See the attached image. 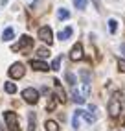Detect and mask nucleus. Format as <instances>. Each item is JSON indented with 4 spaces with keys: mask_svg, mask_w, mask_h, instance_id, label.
Masks as SVG:
<instances>
[{
    "mask_svg": "<svg viewBox=\"0 0 125 131\" xmlns=\"http://www.w3.org/2000/svg\"><path fill=\"white\" fill-rule=\"evenodd\" d=\"M4 118H6V124L11 131H20V126H19V116L15 115L13 111H7L4 113Z\"/></svg>",
    "mask_w": 125,
    "mask_h": 131,
    "instance_id": "f257e3e1",
    "label": "nucleus"
},
{
    "mask_svg": "<svg viewBox=\"0 0 125 131\" xmlns=\"http://www.w3.org/2000/svg\"><path fill=\"white\" fill-rule=\"evenodd\" d=\"M31 46H33V39H31L30 35H22L20 41L15 42V45L11 46V50H13V52H20V50H28V48H31Z\"/></svg>",
    "mask_w": 125,
    "mask_h": 131,
    "instance_id": "f03ea898",
    "label": "nucleus"
},
{
    "mask_svg": "<svg viewBox=\"0 0 125 131\" xmlns=\"http://www.w3.org/2000/svg\"><path fill=\"white\" fill-rule=\"evenodd\" d=\"M121 111V103H120V94H114L110 102H109V115L110 116H118Z\"/></svg>",
    "mask_w": 125,
    "mask_h": 131,
    "instance_id": "7ed1b4c3",
    "label": "nucleus"
},
{
    "mask_svg": "<svg viewBox=\"0 0 125 131\" xmlns=\"http://www.w3.org/2000/svg\"><path fill=\"white\" fill-rule=\"evenodd\" d=\"M96 111H97L96 105H88V111H81V116L85 118L86 124H94V122H96V118H97Z\"/></svg>",
    "mask_w": 125,
    "mask_h": 131,
    "instance_id": "20e7f679",
    "label": "nucleus"
},
{
    "mask_svg": "<svg viewBox=\"0 0 125 131\" xmlns=\"http://www.w3.org/2000/svg\"><path fill=\"white\" fill-rule=\"evenodd\" d=\"M22 98L28 102V103H37L39 102V92L30 87V89H24L22 91Z\"/></svg>",
    "mask_w": 125,
    "mask_h": 131,
    "instance_id": "39448f33",
    "label": "nucleus"
},
{
    "mask_svg": "<svg viewBox=\"0 0 125 131\" xmlns=\"http://www.w3.org/2000/svg\"><path fill=\"white\" fill-rule=\"evenodd\" d=\"M39 39H41V41H44L46 45H52V42H53L52 30L48 28V26H42V28H39Z\"/></svg>",
    "mask_w": 125,
    "mask_h": 131,
    "instance_id": "423d86ee",
    "label": "nucleus"
},
{
    "mask_svg": "<svg viewBox=\"0 0 125 131\" xmlns=\"http://www.w3.org/2000/svg\"><path fill=\"white\" fill-rule=\"evenodd\" d=\"M24 72H26V68H24V65H22V63H13V65H11V68H9V76H11V78H15V80L22 78V76H24Z\"/></svg>",
    "mask_w": 125,
    "mask_h": 131,
    "instance_id": "0eeeda50",
    "label": "nucleus"
},
{
    "mask_svg": "<svg viewBox=\"0 0 125 131\" xmlns=\"http://www.w3.org/2000/svg\"><path fill=\"white\" fill-rule=\"evenodd\" d=\"M70 59L72 61H79V59H83V46H81V42H76L72 52H70Z\"/></svg>",
    "mask_w": 125,
    "mask_h": 131,
    "instance_id": "6e6552de",
    "label": "nucleus"
},
{
    "mask_svg": "<svg viewBox=\"0 0 125 131\" xmlns=\"http://www.w3.org/2000/svg\"><path fill=\"white\" fill-rule=\"evenodd\" d=\"M53 87H55V94H57V100H59L61 103H65V102H66V92L62 91L61 83H59L57 80H53Z\"/></svg>",
    "mask_w": 125,
    "mask_h": 131,
    "instance_id": "1a4fd4ad",
    "label": "nucleus"
},
{
    "mask_svg": "<svg viewBox=\"0 0 125 131\" xmlns=\"http://www.w3.org/2000/svg\"><path fill=\"white\" fill-rule=\"evenodd\" d=\"M30 65H31V68H35V70H41V72L50 70V67H48L46 63H42V61H35V59H31V61H30Z\"/></svg>",
    "mask_w": 125,
    "mask_h": 131,
    "instance_id": "9d476101",
    "label": "nucleus"
},
{
    "mask_svg": "<svg viewBox=\"0 0 125 131\" xmlns=\"http://www.w3.org/2000/svg\"><path fill=\"white\" fill-rule=\"evenodd\" d=\"M79 120H81V109L74 111V116H72V127L74 129H79Z\"/></svg>",
    "mask_w": 125,
    "mask_h": 131,
    "instance_id": "9b49d317",
    "label": "nucleus"
},
{
    "mask_svg": "<svg viewBox=\"0 0 125 131\" xmlns=\"http://www.w3.org/2000/svg\"><path fill=\"white\" fill-rule=\"evenodd\" d=\"M72 98H74V102H76V103H85V100H86L85 96H83L81 92H77L76 89L72 91Z\"/></svg>",
    "mask_w": 125,
    "mask_h": 131,
    "instance_id": "f8f14e48",
    "label": "nucleus"
},
{
    "mask_svg": "<svg viewBox=\"0 0 125 131\" xmlns=\"http://www.w3.org/2000/svg\"><path fill=\"white\" fill-rule=\"evenodd\" d=\"M70 35H72V28H65L62 31H59V35H57V37H59L61 41H66Z\"/></svg>",
    "mask_w": 125,
    "mask_h": 131,
    "instance_id": "ddd939ff",
    "label": "nucleus"
},
{
    "mask_svg": "<svg viewBox=\"0 0 125 131\" xmlns=\"http://www.w3.org/2000/svg\"><path fill=\"white\" fill-rule=\"evenodd\" d=\"M28 122H30L28 129H30V131H35V122H37V116H35V113H30V115H28Z\"/></svg>",
    "mask_w": 125,
    "mask_h": 131,
    "instance_id": "4468645a",
    "label": "nucleus"
},
{
    "mask_svg": "<svg viewBox=\"0 0 125 131\" xmlns=\"http://www.w3.org/2000/svg\"><path fill=\"white\" fill-rule=\"evenodd\" d=\"M13 35H15L13 28H6V30H4V33H2V39H4V41H11V39H13Z\"/></svg>",
    "mask_w": 125,
    "mask_h": 131,
    "instance_id": "2eb2a0df",
    "label": "nucleus"
},
{
    "mask_svg": "<svg viewBox=\"0 0 125 131\" xmlns=\"http://www.w3.org/2000/svg\"><path fill=\"white\" fill-rule=\"evenodd\" d=\"M44 126H46V131H59V126L53 120H46V124H44Z\"/></svg>",
    "mask_w": 125,
    "mask_h": 131,
    "instance_id": "dca6fc26",
    "label": "nucleus"
},
{
    "mask_svg": "<svg viewBox=\"0 0 125 131\" xmlns=\"http://www.w3.org/2000/svg\"><path fill=\"white\" fill-rule=\"evenodd\" d=\"M6 92H9V94L17 92V85H15V83H11V81H7V83H6Z\"/></svg>",
    "mask_w": 125,
    "mask_h": 131,
    "instance_id": "f3484780",
    "label": "nucleus"
},
{
    "mask_svg": "<svg viewBox=\"0 0 125 131\" xmlns=\"http://www.w3.org/2000/svg\"><path fill=\"white\" fill-rule=\"evenodd\" d=\"M109 30H110V33H114L116 30H118V20H116V19L109 20Z\"/></svg>",
    "mask_w": 125,
    "mask_h": 131,
    "instance_id": "a211bd4d",
    "label": "nucleus"
},
{
    "mask_svg": "<svg viewBox=\"0 0 125 131\" xmlns=\"http://www.w3.org/2000/svg\"><path fill=\"white\" fill-rule=\"evenodd\" d=\"M57 17H59L61 20H65V19H68V17H70V11H66V9H59V11H57Z\"/></svg>",
    "mask_w": 125,
    "mask_h": 131,
    "instance_id": "6ab92c4d",
    "label": "nucleus"
},
{
    "mask_svg": "<svg viewBox=\"0 0 125 131\" xmlns=\"http://www.w3.org/2000/svg\"><path fill=\"white\" fill-rule=\"evenodd\" d=\"M74 4H76L77 9H85L86 7V0H74Z\"/></svg>",
    "mask_w": 125,
    "mask_h": 131,
    "instance_id": "aec40b11",
    "label": "nucleus"
},
{
    "mask_svg": "<svg viewBox=\"0 0 125 131\" xmlns=\"http://www.w3.org/2000/svg\"><path fill=\"white\" fill-rule=\"evenodd\" d=\"M59 67H61V56L53 59V63H52V70H59Z\"/></svg>",
    "mask_w": 125,
    "mask_h": 131,
    "instance_id": "412c9836",
    "label": "nucleus"
},
{
    "mask_svg": "<svg viewBox=\"0 0 125 131\" xmlns=\"http://www.w3.org/2000/svg\"><path fill=\"white\" fill-rule=\"evenodd\" d=\"M66 81H68L70 85L74 87V85H76V76H74L72 72H66Z\"/></svg>",
    "mask_w": 125,
    "mask_h": 131,
    "instance_id": "4be33fe9",
    "label": "nucleus"
},
{
    "mask_svg": "<svg viewBox=\"0 0 125 131\" xmlns=\"http://www.w3.org/2000/svg\"><path fill=\"white\" fill-rule=\"evenodd\" d=\"M37 56H39V57H48L50 52H48L46 48H39V50H37Z\"/></svg>",
    "mask_w": 125,
    "mask_h": 131,
    "instance_id": "5701e85b",
    "label": "nucleus"
},
{
    "mask_svg": "<svg viewBox=\"0 0 125 131\" xmlns=\"http://www.w3.org/2000/svg\"><path fill=\"white\" fill-rule=\"evenodd\" d=\"M46 109H48V111H53V109H55V98H52V100L48 102V105H46Z\"/></svg>",
    "mask_w": 125,
    "mask_h": 131,
    "instance_id": "b1692460",
    "label": "nucleus"
},
{
    "mask_svg": "<svg viewBox=\"0 0 125 131\" xmlns=\"http://www.w3.org/2000/svg\"><path fill=\"white\" fill-rule=\"evenodd\" d=\"M118 67L121 72H125V59H118Z\"/></svg>",
    "mask_w": 125,
    "mask_h": 131,
    "instance_id": "393cba45",
    "label": "nucleus"
},
{
    "mask_svg": "<svg viewBox=\"0 0 125 131\" xmlns=\"http://www.w3.org/2000/svg\"><path fill=\"white\" fill-rule=\"evenodd\" d=\"M121 50H123V52H125V45H123V46H121Z\"/></svg>",
    "mask_w": 125,
    "mask_h": 131,
    "instance_id": "a878e982",
    "label": "nucleus"
},
{
    "mask_svg": "<svg viewBox=\"0 0 125 131\" xmlns=\"http://www.w3.org/2000/svg\"><path fill=\"white\" fill-rule=\"evenodd\" d=\"M0 131H4V129H2V126H0Z\"/></svg>",
    "mask_w": 125,
    "mask_h": 131,
    "instance_id": "bb28decb",
    "label": "nucleus"
}]
</instances>
